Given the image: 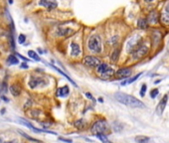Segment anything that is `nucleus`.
<instances>
[{
    "mask_svg": "<svg viewBox=\"0 0 169 143\" xmlns=\"http://www.w3.org/2000/svg\"><path fill=\"white\" fill-rule=\"evenodd\" d=\"M115 99L117 100L120 104L127 105V106L130 107H144V104L143 102H141L139 99H137L136 97H132V95L123 94V92H115Z\"/></svg>",
    "mask_w": 169,
    "mask_h": 143,
    "instance_id": "nucleus-1",
    "label": "nucleus"
},
{
    "mask_svg": "<svg viewBox=\"0 0 169 143\" xmlns=\"http://www.w3.org/2000/svg\"><path fill=\"white\" fill-rule=\"evenodd\" d=\"M107 129H108V125L107 123V121H105V120H103V119L95 121V123L92 125V127H91V131H92V133L95 135L105 133Z\"/></svg>",
    "mask_w": 169,
    "mask_h": 143,
    "instance_id": "nucleus-2",
    "label": "nucleus"
},
{
    "mask_svg": "<svg viewBox=\"0 0 169 143\" xmlns=\"http://www.w3.org/2000/svg\"><path fill=\"white\" fill-rule=\"evenodd\" d=\"M89 49L93 53H100L102 51V41L97 35L93 36L89 41Z\"/></svg>",
    "mask_w": 169,
    "mask_h": 143,
    "instance_id": "nucleus-3",
    "label": "nucleus"
},
{
    "mask_svg": "<svg viewBox=\"0 0 169 143\" xmlns=\"http://www.w3.org/2000/svg\"><path fill=\"white\" fill-rule=\"evenodd\" d=\"M140 40H141V38L138 36V35H135V36H133L130 40H128V42L127 44V51L128 53H132L134 50L137 49V48L139 47Z\"/></svg>",
    "mask_w": 169,
    "mask_h": 143,
    "instance_id": "nucleus-4",
    "label": "nucleus"
},
{
    "mask_svg": "<svg viewBox=\"0 0 169 143\" xmlns=\"http://www.w3.org/2000/svg\"><path fill=\"white\" fill-rule=\"evenodd\" d=\"M148 51V48L145 47V46H139L136 50L132 52V58L134 60H138L140 58H142L143 56H145L146 53Z\"/></svg>",
    "mask_w": 169,
    "mask_h": 143,
    "instance_id": "nucleus-5",
    "label": "nucleus"
},
{
    "mask_svg": "<svg viewBox=\"0 0 169 143\" xmlns=\"http://www.w3.org/2000/svg\"><path fill=\"white\" fill-rule=\"evenodd\" d=\"M100 63V60L94 56H87L84 59V64L89 67H98Z\"/></svg>",
    "mask_w": 169,
    "mask_h": 143,
    "instance_id": "nucleus-6",
    "label": "nucleus"
},
{
    "mask_svg": "<svg viewBox=\"0 0 169 143\" xmlns=\"http://www.w3.org/2000/svg\"><path fill=\"white\" fill-rule=\"evenodd\" d=\"M39 5L45 7V8L48 10H53L57 8L58 3H57V0H40Z\"/></svg>",
    "mask_w": 169,
    "mask_h": 143,
    "instance_id": "nucleus-7",
    "label": "nucleus"
},
{
    "mask_svg": "<svg viewBox=\"0 0 169 143\" xmlns=\"http://www.w3.org/2000/svg\"><path fill=\"white\" fill-rule=\"evenodd\" d=\"M132 75V71L130 69H127V68H123V69H120L118 71L115 73V76L120 79H125V77H128Z\"/></svg>",
    "mask_w": 169,
    "mask_h": 143,
    "instance_id": "nucleus-8",
    "label": "nucleus"
},
{
    "mask_svg": "<svg viewBox=\"0 0 169 143\" xmlns=\"http://www.w3.org/2000/svg\"><path fill=\"white\" fill-rule=\"evenodd\" d=\"M9 89H10V92L12 94V95H14V97H19L22 92L21 87H20L18 84H12L11 86L9 87Z\"/></svg>",
    "mask_w": 169,
    "mask_h": 143,
    "instance_id": "nucleus-9",
    "label": "nucleus"
},
{
    "mask_svg": "<svg viewBox=\"0 0 169 143\" xmlns=\"http://www.w3.org/2000/svg\"><path fill=\"white\" fill-rule=\"evenodd\" d=\"M167 99H168L167 95H164V97H163V99H161V101L159 102V104H158L157 107H156V111H157L158 114H161L163 111H164L166 104H167Z\"/></svg>",
    "mask_w": 169,
    "mask_h": 143,
    "instance_id": "nucleus-10",
    "label": "nucleus"
},
{
    "mask_svg": "<svg viewBox=\"0 0 169 143\" xmlns=\"http://www.w3.org/2000/svg\"><path fill=\"white\" fill-rule=\"evenodd\" d=\"M57 34L62 37H69L71 35L74 34V30H72L70 28H60L57 31Z\"/></svg>",
    "mask_w": 169,
    "mask_h": 143,
    "instance_id": "nucleus-11",
    "label": "nucleus"
},
{
    "mask_svg": "<svg viewBox=\"0 0 169 143\" xmlns=\"http://www.w3.org/2000/svg\"><path fill=\"white\" fill-rule=\"evenodd\" d=\"M81 54V48L77 43H72L71 45V55L73 57H78Z\"/></svg>",
    "mask_w": 169,
    "mask_h": 143,
    "instance_id": "nucleus-12",
    "label": "nucleus"
},
{
    "mask_svg": "<svg viewBox=\"0 0 169 143\" xmlns=\"http://www.w3.org/2000/svg\"><path fill=\"white\" fill-rule=\"evenodd\" d=\"M157 12L156 11H152L151 13L148 15V19L146 20L147 23L149 24H156L158 22V16H157Z\"/></svg>",
    "mask_w": 169,
    "mask_h": 143,
    "instance_id": "nucleus-13",
    "label": "nucleus"
},
{
    "mask_svg": "<svg viewBox=\"0 0 169 143\" xmlns=\"http://www.w3.org/2000/svg\"><path fill=\"white\" fill-rule=\"evenodd\" d=\"M43 82V80L42 79H36V77H32L31 80H30L29 82V87H31V89H35V87H37L39 85H41Z\"/></svg>",
    "mask_w": 169,
    "mask_h": 143,
    "instance_id": "nucleus-14",
    "label": "nucleus"
},
{
    "mask_svg": "<svg viewBox=\"0 0 169 143\" xmlns=\"http://www.w3.org/2000/svg\"><path fill=\"white\" fill-rule=\"evenodd\" d=\"M108 68H110V67H108L107 64H105V63H100L99 66L97 67V72L99 73V74L103 75L107 71Z\"/></svg>",
    "mask_w": 169,
    "mask_h": 143,
    "instance_id": "nucleus-15",
    "label": "nucleus"
},
{
    "mask_svg": "<svg viewBox=\"0 0 169 143\" xmlns=\"http://www.w3.org/2000/svg\"><path fill=\"white\" fill-rule=\"evenodd\" d=\"M69 94H70V89H69V87L68 86L60 87V89H58V94H59L60 97H67Z\"/></svg>",
    "mask_w": 169,
    "mask_h": 143,
    "instance_id": "nucleus-16",
    "label": "nucleus"
},
{
    "mask_svg": "<svg viewBox=\"0 0 169 143\" xmlns=\"http://www.w3.org/2000/svg\"><path fill=\"white\" fill-rule=\"evenodd\" d=\"M74 125L79 129H84L85 127L87 126V122H86L84 119H78L74 122Z\"/></svg>",
    "mask_w": 169,
    "mask_h": 143,
    "instance_id": "nucleus-17",
    "label": "nucleus"
},
{
    "mask_svg": "<svg viewBox=\"0 0 169 143\" xmlns=\"http://www.w3.org/2000/svg\"><path fill=\"white\" fill-rule=\"evenodd\" d=\"M6 62L8 63L9 65H17L19 64V61L18 59H17L16 57L13 56V55H10V56H8V58H7Z\"/></svg>",
    "mask_w": 169,
    "mask_h": 143,
    "instance_id": "nucleus-18",
    "label": "nucleus"
},
{
    "mask_svg": "<svg viewBox=\"0 0 169 143\" xmlns=\"http://www.w3.org/2000/svg\"><path fill=\"white\" fill-rule=\"evenodd\" d=\"M149 141V137L147 136H142V135H139V136L135 137V142L136 143H147Z\"/></svg>",
    "mask_w": 169,
    "mask_h": 143,
    "instance_id": "nucleus-19",
    "label": "nucleus"
},
{
    "mask_svg": "<svg viewBox=\"0 0 169 143\" xmlns=\"http://www.w3.org/2000/svg\"><path fill=\"white\" fill-rule=\"evenodd\" d=\"M8 91V87H7L6 82H1L0 84V95H4L5 92H7Z\"/></svg>",
    "mask_w": 169,
    "mask_h": 143,
    "instance_id": "nucleus-20",
    "label": "nucleus"
},
{
    "mask_svg": "<svg viewBox=\"0 0 169 143\" xmlns=\"http://www.w3.org/2000/svg\"><path fill=\"white\" fill-rule=\"evenodd\" d=\"M147 24L148 23L145 19H139L138 20L137 26H138V28H140V29H146L147 28Z\"/></svg>",
    "mask_w": 169,
    "mask_h": 143,
    "instance_id": "nucleus-21",
    "label": "nucleus"
},
{
    "mask_svg": "<svg viewBox=\"0 0 169 143\" xmlns=\"http://www.w3.org/2000/svg\"><path fill=\"white\" fill-rule=\"evenodd\" d=\"M28 55H29V57L31 58V59H33L35 60V61H41V59H40V57L38 56V54L36 52H34V51H32V50H30V51L28 52Z\"/></svg>",
    "mask_w": 169,
    "mask_h": 143,
    "instance_id": "nucleus-22",
    "label": "nucleus"
},
{
    "mask_svg": "<svg viewBox=\"0 0 169 143\" xmlns=\"http://www.w3.org/2000/svg\"><path fill=\"white\" fill-rule=\"evenodd\" d=\"M160 21L162 24L169 25V15L167 14H162L160 16Z\"/></svg>",
    "mask_w": 169,
    "mask_h": 143,
    "instance_id": "nucleus-23",
    "label": "nucleus"
},
{
    "mask_svg": "<svg viewBox=\"0 0 169 143\" xmlns=\"http://www.w3.org/2000/svg\"><path fill=\"white\" fill-rule=\"evenodd\" d=\"M95 136H97L98 138H99L103 143H110V141H108V139H107V135H105V133L97 134Z\"/></svg>",
    "mask_w": 169,
    "mask_h": 143,
    "instance_id": "nucleus-24",
    "label": "nucleus"
},
{
    "mask_svg": "<svg viewBox=\"0 0 169 143\" xmlns=\"http://www.w3.org/2000/svg\"><path fill=\"white\" fill-rule=\"evenodd\" d=\"M118 56H120V49H115L113 53L112 54V62H117L118 59Z\"/></svg>",
    "mask_w": 169,
    "mask_h": 143,
    "instance_id": "nucleus-25",
    "label": "nucleus"
},
{
    "mask_svg": "<svg viewBox=\"0 0 169 143\" xmlns=\"http://www.w3.org/2000/svg\"><path fill=\"white\" fill-rule=\"evenodd\" d=\"M19 133L22 135L23 137H25V138H27V139H29V140H31V141H34V142H37V143H41V141L40 140H38V139H35L33 138V137H30L28 134H26L25 132H22V131H19Z\"/></svg>",
    "mask_w": 169,
    "mask_h": 143,
    "instance_id": "nucleus-26",
    "label": "nucleus"
},
{
    "mask_svg": "<svg viewBox=\"0 0 169 143\" xmlns=\"http://www.w3.org/2000/svg\"><path fill=\"white\" fill-rule=\"evenodd\" d=\"M141 76V74H138V75H136V76H134L132 77V79H130V80H128V81H127V82H122V86H124V85H127V84H132V82H135L136 80L138 79Z\"/></svg>",
    "mask_w": 169,
    "mask_h": 143,
    "instance_id": "nucleus-27",
    "label": "nucleus"
},
{
    "mask_svg": "<svg viewBox=\"0 0 169 143\" xmlns=\"http://www.w3.org/2000/svg\"><path fill=\"white\" fill-rule=\"evenodd\" d=\"M25 40H26V36L23 34H20L19 37H18V43L19 44H23L25 42Z\"/></svg>",
    "mask_w": 169,
    "mask_h": 143,
    "instance_id": "nucleus-28",
    "label": "nucleus"
},
{
    "mask_svg": "<svg viewBox=\"0 0 169 143\" xmlns=\"http://www.w3.org/2000/svg\"><path fill=\"white\" fill-rule=\"evenodd\" d=\"M158 92H159V91H158V89H152V91L150 92V95H151V97H152V99H154V97H156V95L158 94Z\"/></svg>",
    "mask_w": 169,
    "mask_h": 143,
    "instance_id": "nucleus-29",
    "label": "nucleus"
},
{
    "mask_svg": "<svg viewBox=\"0 0 169 143\" xmlns=\"http://www.w3.org/2000/svg\"><path fill=\"white\" fill-rule=\"evenodd\" d=\"M145 92H146V85L143 84L142 87H141V91H140V95H141V97H144V95H145Z\"/></svg>",
    "mask_w": 169,
    "mask_h": 143,
    "instance_id": "nucleus-30",
    "label": "nucleus"
},
{
    "mask_svg": "<svg viewBox=\"0 0 169 143\" xmlns=\"http://www.w3.org/2000/svg\"><path fill=\"white\" fill-rule=\"evenodd\" d=\"M61 141H64V142H67V143H73V141L71 139H67V138H63V137H60L59 138Z\"/></svg>",
    "mask_w": 169,
    "mask_h": 143,
    "instance_id": "nucleus-31",
    "label": "nucleus"
},
{
    "mask_svg": "<svg viewBox=\"0 0 169 143\" xmlns=\"http://www.w3.org/2000/svg\"><path fill=\"white\" fill-rule=\"evenodd\" d=\"M86 95H87V97H88V99H92L93 100V101H95V99H94V97H92V94H90V92H87V94H86Z\"/></svg>",
    "mask_w": 169,
    "mask_h": 143,
    "instance_id": "nucleus-32",
    "label": "nucleus"
},
{
    "mask_svg": "<svg viewBox=\"0 0 169 143\" xmlns=\"http://www.w3.org/2000/svg\"><path fill=\"white\" fill-rule=\"evenodd\" d=\"M166 12L169 14V4H167V6H166Z\"/></svg>",
    "mask_w": 169,
    "mask_h": 143,
    "instance_id": "nucleus-33",
    "label": "nucleus"
},
{
    "mask_svg": "<svg viewBox=\"0 0 169 143\" xmlns=\"http://www.w3.org/2000/svg\"><path fill=\"white\" fill-rule=\"evenodd\" d=\"M21 67H22V68H25V69H28V66H27V65H22Z\"/></svg>",
    "mask_w": 169,
    "mask_h": 143,
    "instance_id": "nucleus-34",
    "label": "nucleus"
},
{
    "mask_svg": "<svg viewBox=\"0 0 169 143\" xmlns=\"http://www.w3.org/2000/svg\"><path fill=\"white\" fill-rule=\"evenodd\" d=\"M8 2H9V4H12L13 3V0H8Z\"/></svg>",
    "mask_w": 169,
    "mask_h": 143,
    "instance_id": "nucleus-35",
    "label": "nucleus"
},
{
    "mask_svg": "<svg viewBox=\"0 0 169 143\" xmlns=\"http://www.w3.org/2000/svg\"><path fill=\"white\" fill-rule=\"evenodd\" d=\"M0 143H5V142H4V140L2 139V138H0Z\"/></svg>",
    "mask_w": 169,
    "mask_h": 143,
    "instance_id": "nucleus-36",
    "label": "nucleus"
},
{
    "mask_svg": "<svg viewBox=\"0 0 169 143\" xmlns=\"http://www.w3.org/2000/svg\"><path fill=\"white\" fill-rule=\"evenodd\" d=\"M8 143H16V141H14V140H13V141H10V142H8Z\"/></svg>",
    "mask_w": 169,
    "mask_h": 143,
    "instance_id": "nucleus-37",
    "label": "nucleus"
},
{
    "mask_svg": "<svg viewBox=\"0 0 169 143\" xmlns=\"http://www.w3.org/2000/svg\"><path fill=\"white\" fill-rule=\"evenodd\" d=\"M146 2H150V1H152V0H145Z\"/></svg>",
    "mask_w": 169,
    "mask_h": 143,
    "instance_id": "nucleus-38",
    "label": "nucleus"
}]
</instances>
